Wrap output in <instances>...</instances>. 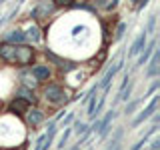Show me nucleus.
I'll return each instance as SVG.
<instances>
[{
  "mask_svg": "<svg viewBox=\"0 0 160 150\" xmlns=\"http://www.w3.org/2000/svg\"><path fill=\"white\" fill-rule=\"evenodd\" d=\"M44 96H46L48 102H54V104H66L68 102L64 88L58 86V84H48L46 90H44Z\"/></svg>",
  "mask_w": 160,
  "mask_h": 150,
  "instance_id": "f257e3e1",
  "label": "nucleus"
},
{
  "mask_svg": "<svg viewBox=\"0 0 160 150\" xmlns=\"http://www.w3.org/2000/svg\"><path fill=\"white\" fill-rule=\"evenodd\" d=\"M158 100H160V96H152V100H150V104H148V106H146V108L142 110V112L138 114L136 118L132 120V128H136V126H140V124H142L144 120H148L150 116H152V114H154V110L158 108Z\"/></svg>",
  "mask_w": 160,
  "mask_h": 150,
  "instance_id": "f03ea898",
  "label": "nucleus"
},
{
  "mask_svg": "<svg viewBox=\"0 0 160 150\" xmlns=\"http://www.w3.org/2000/svg\"><path fill=\"white\" fill-rule=\"evenodd\" d=\"M34 58V50L30 46H16V54H14V64H20V66H24V64H30Z\"/></svg>",
  "mask_w": 160,
  "mask_h": 150,
  "instance_id": "7ed1b4c3",
  "label": "nucleus"
},
{
  "mask_svg": "<svg viewBox=\"0 0 160 150\" xmlns=\"http://www.w3.org/2000/svg\"><path fill=\"white\" fill-rule=\"evenodd\" d=\"M54 134H56V120H52V122L48 124V132H46V134H42V136L38 138L36 148H34V150H46V148L50 146V142H52Z\"/></svg>",
  "mask_w": 160,
  "mask_h": 150,
  "instance_id": "20e7f679",
  "label": "nucleus"
},
{
  "mask_svg": "<svg viewBox=\"0 0 160 150\" xmlns=\"http://www.w3.org/2000/svg\"><path fill=\"white\" fill-rule=\"evenodd\" d=\"M114 116H116V112H114V110H108V114H106V116H104L102 120H100V128H98V132H100V140H104V138L108 136V132L112 130V126H110V124H112Z\"/></svg>",
  "mask_w": 160,
  "mask_h": 150,
  "instance_id": "39448f33",
  "label": "nucleus"
},
{
  "mask_svg": "<svg viewBox=\"0 0 160 150\" xmlns=\"http://www.w3.org/2000/svg\"><path fill=\"white\" fill-rule=\"evenodd\" d=\"M120 68H122V60H120V62H116V64H114L112 68H108V70H106V74H104V78H102V80L98 82V88H104V90H106V88L110 86V82H112L114 74H116Z\"/></svg>",
  "mask_w": 160,
  "mask_h": 150,
  "instance_id": "423d86ee",
  "label": "nucleus"
},
{
  "mask_svg": "<svg viewBox=\"0 0 160 150\" xmlns=\"http://www.w3.org/2000/svg\"><path fill=\"white\" fill-rule=\"evenodd\" d=\"M154 48H156V38H152V40H148V42H146V46H144L142 52H140V58H138L136 66H142V64L148 62V58H150V54L154 52Z\"/></svg>",
  "mask_w": 160,
  "mask_h": 150,
  "instance_id": "0eeeda50",
  "label": "nucleus"
},
{
  "mask_svg": "<svg viewBox=\"0 0 160 150\" xmlns=\"http://www.w3.org/2000/svg\"><path fill=\"white\" fill-rule=\"evenodd\" d=\"M146 42H148V34H146V32H142L136 40H134L132 46H130V52H128V54H130V56H138V54L142 52V48L146 46Z\"/></svg>",
  "mask_w": 160,
  "mask_h": 150,
  "instance_id": "6e6552de",
  "label": "nucleus"
},
{
  "mask_svg": "<svg viewBox=\"0 0 160 150\" xmlns=\"http://www.w3.org/2000/svg\"><path fill=\"white\" fill-rule=\"evenodd\" d=\"M14 54H16V46H14V44H8L6 42V44L0 46V58H2V60L14 64Z\"/></svg>",
  "mask_w": 160,
  "mask_h": 150,
  "instance_id": "1a4fd4ad",
  "label": "nucleus"
},
{
  "mask_svg": "<svg viewBox=\"0 0 160 150\" xmlns=\"http://www.w3.org/2000/svg\"><path fill=\"white\" fill-rule=\"evenodd\" d=\"M158 62H160V52L156 48H154V52H152V58H150V66H148V72H146V76L148 78H154V76H158Z\"/></svg>",
  "mask_w": 160,
  "mask_h": 150,
  "instance_id": "9d476101",
  "label": "nucleus"
},
{
  "mask_svg": "<svg viewBox=\"0 0 160 150\" xmlns=\"http://www.w3.org/2000/svg\"><path fill=\"white\" fill-rule=\"evenodd\" d=\"M26 112H28V114H26V122H28V124H30L32 128H34V126H38V124L42 122V118H44V116H42V112H40L38 108L26 110Z\"/></svg>",
  "mask_w": 160,
  "mask_h": 150,
  "instance_id": "9b49d317",
  "label": "nucleus"
},
{
  "mask_svg": "<svg viewBox=\"0 0 160 150\" xmlns=\"http://www.w3.org/2000/svg\"><path fill=\"white\" fill-rule=\"evenodd\" d=\"M10 110H12V112H16V114H24V112L28 110V102H26L24 98L16 96L12 102H10Z\"/></svg>",
  "mask_w": 160,
  "mask_h": 150,
  "instance_id": "f8f14e48",
  "label": "nucleus"
},
{
  "mask_svg": "<svg viewBox=\"0 0 160 150\" xmlns=\"http://www.w3.org/2000/svg\"><path fill=\"white\" fill-rule=\"evenodd\" d=\"M24 38L30 40V42H40V28L36 26V24H30V26L26 28V32H24Z\"/></svg>",
  "mask_w": 160,
  "mask_h": 150,
  "instance_id": "ddd939ff",
  "label": "nucleus"
},
{
  "mask_svg": "<svg viewBox=\"0 0 160 150\" xmlns=\"http://www.w3.org/2000/svg\"><path fill=\"white\" fill-rule=\"evenodd\" d=\"M156 130H158V124H152V126H150V128H148V132H146V134H144V136H142V138H140V140H138V142H136V144H134V146H132V148H130V150H140V148H142V146H144V144H146V140H148L150 136H152V134H154V132H156Z\"/></svg>",
  "mask_w": 160,
  "mask_h": 150,
  "instance_id": "4468645a",
  "label": "nucleus"
},
{
  "mask_svg": "<svg viewBox=\"0 0 160 150\" xmlns=\"http://www.w3.org/2000/svg\"><path fill=\"white\" fill-rule=\"evenodd\" d=\"M32 76L36 80H46L50 76V70H48V66H34L32 68Z\"/></svg>",
  "mask_w": 160,
  "mask_h": 150,
  "instance_id": "2eb2a0df",
  "label": "nucleus"
},
{
  "mask_svg": "<svg viewBox=\"0 0 160 150\" xmlns=\"http://www.w3.org/2000/svg\"><path fill=\"white\" fill-rule=\"evenodd\" d=\"M6 40H8V44H20V42H24V32L22 30H12V32L6 36Z\"/></svg>",
  "mask_w": 160,
  "mask_h": 150,
  "instance_id": "dca6fc26",
  "label": "nucleus"
},
{
  "mask_svg": "<svg viewBox=\"0 0 160 150\" xmlns=\"http://www.w3.org/2000/svg\"><path fill=\"white\" fill-rule=\"evenodd\" d=\"M18 94H20V98H24L28 104H30V102H32V104L36 102V96H34V92H32V90H28L26 86H24V88H20V92H18Z\"/></svg>",
  "mask_w": 160,
  "mask_h": 150,
  "instance_id": "f3484780",
  "label": "nucleus"
},
{
  "mask_svg": "<svg viewBox=\"0 0 160 150\" xmlns=\"http://www.w3.org/2000/svg\"><path fill=\"white\" fill-rule=\"evenodd\" d=\"M22 80H24V86H28V88H34L38 84V80L32 74H22Z\"/></svg>",
  "mask_w": 160,
  "mask_h": 150,
  "instance_id": "a211bd4d",
  "label": "nucleus"
},
{
  "mask_svg": "<svg viewBox=\"0 0 160 150\" xmlns=\"http://www.w3.org/2000/svg\"><path fill=\"white\" fill-rule=\"evenodd\" d=\"M88 130V124L82 122V120H74V132L76 134H84Z\"/></svg>",
  "mask_w": 160,
  "mask_h": 150,
  "instance_id": "6ab92c4d",
  "label": "nucleus"
},
{
  "mask_svg": "<svg viewBox=\"0 0 160 150\" xmlns=\"http://www.w3.org/2000/svg\"><path fill=\"white\" fill-rule=\"evenodd\" d=\"M142 102H144V98H142V100H132L130 104H126V110H124V114H126V116H128V114H132V112H134V110H136Z\"/></svg>",
  "mask_w": 160,
  "mask_h": 150,
  "instance_id": "aec40b11",
  "label": "nucleus"
},
{
  "mask_svg": "<svg viewBox=\"0 0 160 150\" xmlns=\"http://www.w3.org/2000/svg\"><path fill=\"white\" fill-rule=\"evenodd\" d=\"M98 4H100V6H104L106 10H112V8H116L118 0H98Z\"/></svg>",
  "mask_w": 160,
  "mask_h": 150,
  "instance_id": "412c9836",
  "label": "nucleus"
},
{
  "mask_svg": "<svg viewBox=\"0 0 160 150\" xmlns=\"http://www.w3.org/2000/svg\"><path fill=\"white\" fill-rule=\"evenodd\" d=\"M154 26H156V14L148 18V24H146V34H152L154 32Z\"/></svg>",
  "mask_w": 160,
  "mask_h": 150,
  "instance_id": "4be33fe9",
  "label": "nucleus"
},
{
  "mask_svg": "<svg viewBox=\"0 0 160 150\" xmlns=\"http://www.w3.org/2000/svg\"><path fill=\"white\" fill-rule=\"evenodd\" d=\"M124 32H126V24L120 22L118 26H116V34H114V40H120V38L124 36Z\"/></svg>",
  "mask_w": 160,
  "mask_h": 150,
  "instance_id": "5701e85b",
  "label": "nucleus"
},
{
  "mask_svg": "<svg viewBox=\"0 0 160 150\" xmlns=\"http://www.w3.org/2000/svg\"><path fill=\"white\" fill-rule=\"evenodd\" d=\"M72 122H74V112H68V114H66V118L62 120V128H66L68 124H72Z\"/></svg>",
  "mask_w": 160,
  "mask_h": 150,
  "instance_id": "b1692460",
  "label": "nucleus"
},
{
  "mask_svg": "<svg viewBox=\"0 0 160 150\" xmlns=\"http://www.w3.org/2000/svg\"><path fill=\"white\" fill-rule=\"evenodd\" d=\"M74 0H54V6H72Z\"/></svg>",
  "mask_w": 160,
  "mask_h": 150,
  "instance_id": "393cba45",
  "label": "nucleus"
},
{
  "mask_svg": "<svg viewBox=\"0 0 160 150\" xmlns=\"http://www.w3.org/2000/svg\"><path fill=\"white\" fill-rule=\"evenodd\" d=\"M68 136H70V128H66V130H64V134L60 136V142H58V146H64V144H66V140H68Z\"/></svg>",
  "mask_w": 160,
  "mask_h": 150,
  "instance_id": "a878e982",
  "label": "nucleus"
},
{
  "mask_svg": "<svg viewBox=\"0 0 160 150\" xmlns=\"http://www.w3.org/2000/svg\"><path fill=\"white\" fill-rule=\"evenodd\" d=\"M156 90H158V82H154V84H152V86H150V88H148V92H146V96H144V98H148V96H152V94H154V92H156Z\"/></svg>",
  "mask_w": 160,
  "mask_h": 150,
  "instance_id": "bb28decb",
  "label": "nucleus"
},
{
  "mask_svg": "<svg viewBox=\"0 0 160 150\" xmlns=\"http://www.w3.org/2000/svg\"><path fill=\"white\" fill-rule=\"evenodd\" d=\"M150 148H152V150H158V148H160V138H156V140H154V142L150 144Z\"/></svg>",
  "mask_w": 160,
  "mask_h": 150,
  "instance_id": "cd10ccee",
  "label": "nucleus"
},
{
  "mask_svg": "<svg viewBox=\"0 0 160 150\" xmlns=\"http://www.w3.org/2000/svg\"><path fill=\"white\" fill-rule=\"evenodd\" d=\"M108 150H120V144H114V146H108Z\"/></svg>",
  "mask_w": 160,
  "mask_h": 150,
  "instance_id": "c85d7f7f",
  "label": "nucleus"
},
{
  "mask_svg": "<svg viewBox=\"0 0 160 150\" xmlns=\"http://www.w3.org/2000/svg\"><path fill=\"white\" fill-rule=\"evenodd\" d=\"M70 150H78V146H74V148H70Z\"/></svg>",
  "mask_w": 160,
  "mask_h": 150,
  "instance_id": "c756f323",
  "label": "nucleus"
},
{
  "mask_svg": "<svg viewBox=\"0 0 160 150\" xmlns=\"http://www.w3.org/2000/svg\"><path fill=\"white\" fill-rule=\"evenodd\" d=\"M22 2H24V0H18V4H22Z\"/></svg>",
  "mask_w": 160,
  "mask_h": 150,
  "instance_id": "7c9ffc66",
  "label": "nucleus"
},
{
  "mask_svg": "<svg viewBox=\"0 0 160 150\" xmlns=\"http://www.w3.org/2000/svg\"><path fill=\"white\" fill-rule=\"evenodd\" d=\"M130 2H138V0H130Z\"/></svg>",
  "mask_w": 160,
  "mask_h": 150,
  "instance_id": "2f4dec72",
  "label": "nucleus"
},
{
  "mask_svg": "<svg viewBox=\"0 0 160 150\" xmlns=\"http://www.w3.org/2000/svg\"><path fill=\"white\" fill-rule=\"evenodd\" d=\"M0 2H6V0H0Z\"/></svg>",
  "mask_w": 160,
  "mask_h": 150,
  "instance_id": "473e14b6",
  "label": "nucleus"
},
{
  "mask_svg": "<svg viewBox=\"0 0 160 150\" xmlns=\"http://www.w3.org/2000/svg\"><path fill=\"white\" fill-rule=\"evenodd\" d=\"M88 150H92V148H88Z\"/></svg>",
  "mask_w": 160,
  "mask_h": 150,
  "instance_id": "72a5a7b5",
  "label": "nucleus"
}]
</instances>
